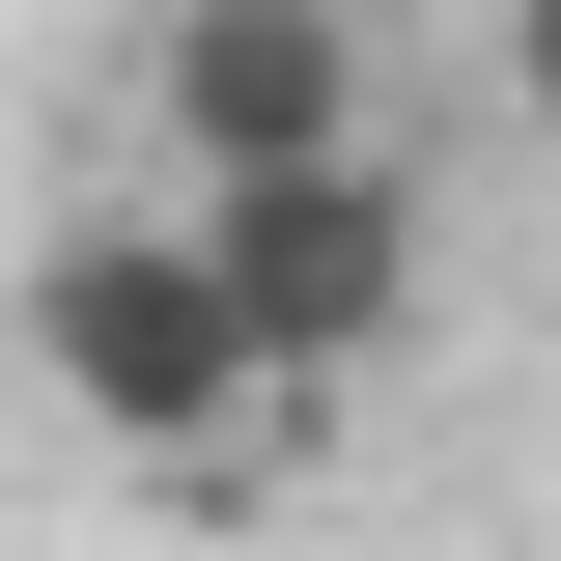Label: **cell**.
<instances>
[{
	"label": "cell",
	"instance_id": "cell-1",
	"mask_svg": "<svg viewBox=\"0 0 561 561\" xmlns=\"http://www.w3.org/2000/svg\"><path fill=\"white\" fill-rule=\"evenodd\" d=\"M28 393H57L84 449H140V478H253L280 337H253V280H225V225H197V197L57 225V253H28Z\"/></svg>",
	"mask_w": 561,
	"mask_h": 561
},
{
	"label": "cell",
	"instance_id": "cell-3",
	"mask_svg": "<svg viewBox=\"0 0 561 561\" xmlns=\"http://www.w3.org/2000/svg\"><path fill=\"white\" fill-rule=\"evenodd\" d=\"M140 140H169V197H225V169H309V140H393L365 113V0H140Z\"/></svg>",
	"mask_w": 561,
	"mask_h": 561
},
{
	"label": "cell",
	"instance_id": "cell-4",
	"mask_svg": "<svg viewBox=\"0 0 561 561\" xmlns=\"http://www.w3.org/2000/svg\"><path fill=\"white\" fill-rule=\"evenodd\" d=\"M505 113H534V140H561V0H505Z\"/></svg>",
	"mask_w": 561,
	"mask_h": 561
},
{
	"label": "cell",
	"instance_id": "cell-2",
	"mask_svg": "<svg viewBox=\"0 0 561 561\" xmlns=\"http://www.w3.org/2000/svg\"><path fill=\"white\" fill-rule=\"evenodd\" d=\"M225 280H253V337H280V393H337V365H393L421 337V169L393 140H309V169H225Z\"/></svg>",
	"mask_w": 561,
	"mask_h": 561
}]
</instances>
